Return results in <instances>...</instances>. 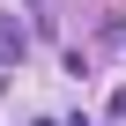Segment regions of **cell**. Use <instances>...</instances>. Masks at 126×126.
<instances>
[{
    "label": "cell",
    "instance_id": "6da1fadb",
    "mask_svg": "<svg viewBox=\"0 0 126 126\" xmlns=\"http://www.w3.org/2000/svg\"><path fill=\"white\" fill-rule=\"evenodd\" d=\"M15 59H22V30H15V22H0V67H15Z\"/></svg>",
    "mask_w": 126,
    "mask_h": 126
},
{
    "label": "cell",
    "instance_id": "3957f363",
    "mask_svg": "<svg viewBox=\"0 0 126 126\" xmlns=\"http://www.w3.org/2000/svg\"><path fill=\"white\" fill-rule=\"evenodd\" d=\"M37 126H59V119H37Z\"/></svg>",
    "mask_w": 126,
    "mask_h": 126
},
{
    "label": "cell",
    "instance_id": "7a4b0ae2",
    "mask_svg": "<svg viewBox=\"0 0 126 126\" xmlns=\"http://www.w3.org/2000/svg\"><path fill=\"white\" fill-rule=\"evenodd\" d=\"M111 119H126V89H119V96H111Z\"/></svg>",
    "mask_w": 126,
    "mask_h": 126
}]
</instances>
